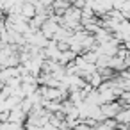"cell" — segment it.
<instances>
[{"label":"cell","instance_id":"3957f363","mask_svg":"<svg viewBox=\"0 0 130 130\" xmlns=\"http://www.w3.org/2000/svg\"><path fill=\"white\" fill-rule=\"evenodd\" d=\"M125 62H126V68H130V52H128V55H126V59H125Z\"/></svg>","mask_w":130,"mask_h":130},{"label":"cell","instance_id":"6da1fadb","mask_svg":"<svg viewBox=\"0 0 130 130\" xmlns=\"http://www.w3.org/2000/svg\"><path fill=\"white\" fill-rule=\"evenodd\" d=\"M100 107H102V114L105 116V119H109V118H116L123 105H121V102H119V98H118V100L105 102V103H102Z\"/></svg>","mask_w":130,"mask_h":130},{"label":"cell","instance_id":"277c9868","mask_svg":"<svg viewBox=\"0 0 130 130\" xmlns=\"http://www.w3.org/2000/svg\"><path fill=\"white\" fill-rule=\"evenodd\" d=\"M0 70H2V66H0Z\"/></svg>","mask_w":130,"mask_h":130},{"label":"cell","instance_id":"7a4b0ae2","mask_svg":"<svg viewBox=\"0 0 130 130\" xmlns=\"http://www.w3.org/2000/svg\"><path fill=\"white\" fill-rule=\"evenodd\" d=\"M118 123H121V125H130V105H126V107H121V110L118 112V116L114 118Z\"/></svg>","mask_w":130,"mask_h":130}]
</instances>
